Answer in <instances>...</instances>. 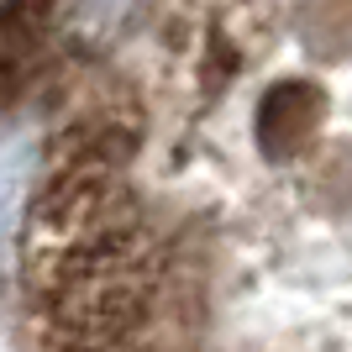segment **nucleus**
<instances>
[{"label":"nucleus","mask_w":352,"mask_h":352,"mask_svg":"<svg viewBox=\"0 0 352 352\" xmlns=\"http://www.w3.org/2000/svg\"><path fill=\"white\" fill-rule=\"evenodd\" d=\"M321 111V95L310 85H279L268 89L263 111H258V137H263V153L274 163L294 158L300 147L310 142V121Z\"/></svg>","instance_id":"1"},{"label":"nucleus","mask_w":352,"mask_h":352,"mask_svg":"<svg viewBox=\"0 0 352 352\" xmlns=\"http://www.w3.org/2000/svg\"><path fill=\"white\" fill-rule=\"evenodd\" d=\"M43 11H47V0H0V16H16V21H32V27H37Z\"/></svg>","instance_id":"2"}]
</instances>
